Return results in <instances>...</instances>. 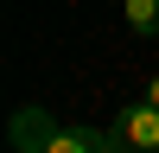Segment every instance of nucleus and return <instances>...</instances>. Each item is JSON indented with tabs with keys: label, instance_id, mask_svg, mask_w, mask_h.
<instances>
[{
	"label": "nucleus",
	"instance_id": "f257e3e1",
	"mask_svg": "<svg viewBox=\"0 0 159 153\" xmlns=\"http://www.w3.org/2000/svg\"><path fill=\"white\" fill-rule=\"evenodd\" d=\"M7 134H13V153H121L108 128H57V115L38 102L13 109Z\"/></svg>",
	"mask_w": 159,
	"mask_h": 153
},
{
	"label": "nucleus",
	"instance_id": "f03ea898",
	"mask_svg": "<svg viewBox=\"0 0 159 153\" xmlns=\"http://www.w3.org/2000/svg\"><path fill=\"white\" fill-rule=\"evenodd\" d=\"M108 134H115L121 153H159V102L140 96V102H127V109H115Z\"/></svg>",
	"mask_w": 159,
	"mask_h": 153
},
{
	"label": "nucleus",
	"instance_id": "7ed1b4c3",
	"mask_svg": "<svg viewBox=\"0 0 159 153\" xmlns=\"http://www.w3.org/2000/svg\"><path fill=\"white\" fill-rule=\"evenodd\" d=\"M121 19H127V32L159 38V0H121Z\"/></svg>",
	"mask_w": 159,
	"mask_h": 153
},
{
	"label": "nucleus",
	"instance_id": "20e7f679",
	"mask_svg": "<svg viewBox=\"0 0 159 153\" xmlns=\"http://www.w3.org/2000/svg\"><path fill=\"white\" fill-rule=\"evenodd\" d=\"M147 102H159V70H153V76H147Z\"/></svg>",
	"mask_w": 159,
	"mask_h": 153
}]
</instances>
